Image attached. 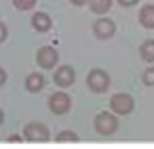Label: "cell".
Returning a JSON list of instances; mask_svg holds the SVG:
<instances>
[{"label":"cell","mask_w":154,"mask_h":149,"mask_svg":"<svg viewBox=\"0 0 154 149\" xmlns=\"http://www.w3.org/2000/svg\"><path fill=\"white\" fill-rule=\"evenodd\" d=\"M137 22H139V25L143 26V28L154 30V5L152 3H146V5L139 10Z\"/></svg>","instance_id":"10"},{"label":"cell","mask_w":154,"mask_h":149,"mask_svg":"<svg viewBox=\"0 0 154 149\" xmlns=\"http://www.w3.org/2000/svg\"><path fill=\"white\" fill-rule=\"evenodd\" d=\"M116 33V23L108 17H100L93 23V35L98 40H109Z\"/></svg>","instance_id":"7"},{"label":"cell","mask_w":154,"mask_h":149,"mask_svg":"<svg viewBox=\"0 0 154 149\" xmlns=\"http://www.w3.org/2000/svg\"><path fill=\"white\" fill-rule=\"evenodd\" d=\"M4 119H5V114H4V111H2V108H0V124L4 123Z\"/></svg>","instance_id":"22"},{"label":"cell","mask_w":154,"mask_h":149,"mask_svg":"<svg viewBox=\"0 0 154 149\" xmlns=\"http://www.w3.org/2000/svg\"><path fill=\"white\" fill-rule=\"evenodd\" d=\"M8 36V28L4 22H0V43H4Z\"/></svg>","instance_id":"17"},{"label":"cell","mask_w":154,"mask_h":149,"mask_svg":"<svg viewBox=\"0 0 154 149\" xmlns=\"http://www.w3.org/2000/svg\"><path fill=\"white\" fill-rule=\"evenodd\" d=\"M35 61L42 70H53L60 61V53H58L57 48H53L50 45L40 46L37 50V55H35Z\"/></svg>","instance_id":"6"},{"label":"cell","mask_w":154,"mask_h":149,"mask_svg":"<svg viewBox=\"0 0 154 149\" xmlns=\"http://www.w3.org/2000/svg\"><path fill=\"white\" fill-rule=\"evenodd\" d=\"M76 79V73L71 65H61L53 73V83L58 88H70Z\"/></svg>","instance_id":"8"},{"label":"cell","mask_w":154,"mask_h":149,"mask_svg":"<svg viewBox=\"0 0 154 149\" xmlns=\"http://www.w3.org/2000/svg\"><path fill=\"white\" fill-rule=\"evenodd\" d=\"M118 5H121L123 8H129V7H134L139 3V0H116Z\"/></svg>","instance_id":"18"},{"label":"cell","mask_w":154,"mask_h":149,"mask_svg":"<svg viewBox=\"0 0 154 149\" xmlns=\"http://www.w3.org/2000/svg\"><path fill=\"white\" fill-rule=\"evenodd\" d=\"M86 86L91 93L103 95L111 86V76L106 70L103 68H93L86 75Z\"/></svg>","instance_id":"1"},{"label":"cell","mask_w":154,"mask_h":149,"mask_svg":"<svg viewBox=\"0 0 154 149\" xmlns=\"http://www.w3.org/2000/svg\"><path fill=\"white\" fill-rule=\"evenodd\" d=\"M141 79L146 86H154V65L152 66H147L146 70L143 71L141 75Z\"/></svg>","instance_id":"16"},{"label":"cell","mask_w":154,"mask_h":149,"mask_svg":"<svg viewBox=\"0 0 154 149\" xmlns=\"http://www.w3.org/2000/svg\"><path fill=\"white\" fill-rule=\"evenodd\" d=\"M47 104H48V109H50L53 114L63 116L71 109L73 101H71V96L68 95L66 91H61L60 89V91H55V93H51V95L48 96Z\"/></svg>","instance_id":"4"},{"label":"cell","mask_w":154,"mask_h":149,"mask_svg":"<svg viewBox=\"0 0 154 149\" xmlns=\"http://www.w3.org/2000/svg\"><path fill=\"white\" fill-rule=\"evenodd\" d=\"M30 23H32V28L38 33H47V32H50L51 26H53L51 17L48 15L47 12H42V10L40 12H35L33 15H32Z\"/></svg>","instance_id":"9"},{"label":"cell","mask_w":154,"mask_h":149,"mask_svg":"<svg viewBox=\"0 0 154 149\" xmlns=\"http://www.w3.org/2000/svg\"><path fill=\"white\" fill-rule=\"evenodd\" d=\"M12 5L20 12H28V10L35 8L37 0H12Z\"/></svg>","instance_id":"15"},{"label":"cell","mask_w":154,"mask_h":149,"mask_svg":"<svg viewBox=\"0 0 154 149\" xmlns=\"http://www.w3.org/2000/svg\"><path fill=\"white\" fill-rule=\"evenodd\" d=\"M45 88V76L42 73H30L25 78V89L28 93H40Z\"/></svg>","instance_id":"11"},{"label":"cell","mask_w":154,"mask_h":149,"mask_svg":"<svg viewBox=\"0 0 154 149\" xmlns=\"http://www.w3.org/2000/svg\"><path fill=\"white\" fill-rule=\"evenodd\" d=\"M7 141L8 142H17V144H18V142H23L25 141V138H23V134H12V136H8V139H7Z\"/></svg>","instance_id":"19"},{"label":"cell","mask_w":154,"mask_h":149,"mask_svg":"<svg viewBox=\"0 0 154 149\" xmlns=\"http://www.w3.org/2000/svg\"><path fill=\"white\" fill-rule=\"evenodd\" d=\"M55 142H80V136L75 131L65 129V131H60L55 136Z\"/></svg>","instance_id":"14"},{"label":"cell","mask_w":154,"mask_h":149,"mask_svg":"<svg viewBox=\"0 0 154 149\" xmlns=\"http://www.w3.org/2000/svg\"><path fill=\"white\" fill-rule=\"evenodd\" d=\"M88 7L96 15H106L113 7V0H90Z\"/></svg>","instance_id":"13"},{"label":"cell","mask_w":154,"mask_h":149,"mask_svg":"<svg viewBox=\"0 0 154 149\" xmlns=\"http://www.w3.org/2000/svg\"><path fill=\"white\" fill-rule=\"evenodd\" d=\"M134 98L129 95V93H116V95L111 96L109 99V108L113 113L119 116H128L134 111Z\"/></svg>","instance_id":"5"},{"label":"cell","mask_w":154,"mask_h":149,"mask_svg":"<svg viewBox=\"0 0 154 149\" xmlns=\"http://www.w3.org/2000/svg\"><path fill=\"white\" fill-rule=\"evenodd\" d=\"M139 56L146 63H154V40H144L139 45Z\"/></svg>","instance_id":"12"},{"label":"cell","mask_w":154,"mask_h":149,"mask_svg":"<svg viewBox=\"0 0 154 149\" xmlns=\"http://www.w3.org/2000/svg\"><path fill=\"white\" fill-rule=\"evenodd\" d=\"M94 131L101 136H111L118 131L119 128V119H118V114L113 111H101L94 116Z\"/></svg>","instance_id":"2"},{"label":"cell","mask_w":154,"mask_h":149,"mask_svg":"<svg viewBox=\"0 0 154 149\" xmlns=\"http://www.w3.org/2000/svg\"><path fill=\"white\" fill-rule=\"evenodd\" d=\"M22 134H23L27 142H48L51 138L48 126L40 121H32L28 124H25Z\"/></svg>","instance_id":"3"},{"label":"cell","mask_w":154,"mask_h":149,"mask_svg":"<svg viewBox=\"0 0 154 149\" xmlns=\"http://www.w3.org/2000/svg\"><path fill=\"white\" fill-rule=\"evenodd\" d=\"M88 2H90V0H70V3L75 7H85Z\"/></svg>","instance_id":"21"},{"label":"cell","mask_w":154,"mask_h":149,"mask_svg":"<svg viewBox=\"0 0 154 149\" xmlns=\"http://www.w3.org/2000/svg\"><path fill=\"white\" fill-rule=\"evenodd\" d=\"M5 83H7V71H5L2 66H0V88H2Z\"/></svg>","instance_id":"20"}]
</instances>
